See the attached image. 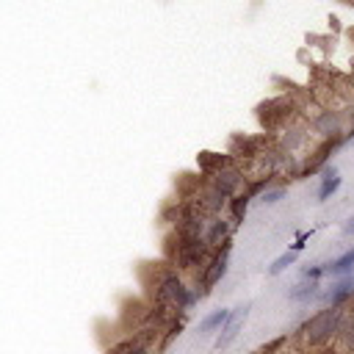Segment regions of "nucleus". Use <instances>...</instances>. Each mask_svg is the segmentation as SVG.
<instances>
[{"label":"nucleus","mask_w":354,"mask_h":354,"mask_svg":"<svg viewBox=\"0 0 354 354\" xmlns=\"http://www.w3.org/2000/svg\"><path fill=\"white\" fill-rule=\"evenodd\" d=\"M343 313L346 307H324L318 310L316 316H310L305 324H302V338L307 346L313 349H327L332 346L335 335H338V327L343 321Z\"/></svg>","instance_id":"obj_1"},{"label":"nucleus","mask_w":354,"mask_h":354,"mask_svg":"<svg viewBox=\"0 0 354 354\" xmlns=\"http://www.w3.org/2000/svg\"><path fill=\"white\" fill-rule=\"evenodd\" d=\"M155 299L169 310H191L202 296L186 286V279L177 271H164L155 282Z\"/></svg>","instance_id":"obj_2"},{"label":"nucleus","mask_w":354,"mask_h":354,"mask_svg":"<svg viewBox=\"0 0 354 354\" xmlns=\"http://www.w3.org/2000/svg\"><path fill=\"white\" fill-rule=\"evenodd\" d=\"M230 252H233V241H227L222 249H216V252H210V257H207V263L197 271V279H199V296H205V294H210V288L216 286V282H222L225 279V274H227V268H230Z\"/></svg>","instance_id":"obj_3"},{"label":"nucleus","mask_w":354,"mask_h":354,"mask_svg":"<svg viewBox=\"0 0 354 354\" xmlns=\"http://www.w3.org/2000/svg\"><path fill=\"white\" fill-rule=\"evenodd\" d=\"M307 144H310V125H307V122H302V119L291 122V119H288L286 125H282L279 138H277V147L286 153V155L302 158V153L307 150Z\"/></svg>","instance_id":"obj_4"},{"label":"nucleus","mask_w":354,"mask_h":354,"mask_svg":"<svg viewBox=\"0 0 354 354\" xmlns=\"http://www.w3.org/2000/svg\"><path fill=\"white\" fill-rule=\"evenodd\" d=\"M310 130L321 138V141H329V138H343V141H349L346 138V122H343V116H340V111H335V108H318L316 114H310Z\"/></svg>","instance_id":"obj_5"},{"label":"nucleus","mask_w":354,"mask_h":354,"mask_svg":"<svg viewBox=\"0 0 354 354\" xmlns=\"http://www.w3.org/2000/svg\"><path fill=\"white\" fill-rule=\"evenodd\" d=\"M207 183L214 186V188H219V191H222L227 199H230V197H236V194H241V191L246 188L244 169H241L238 164H233V161H227V164H222L219 169L210 172Z\"/></svg>","instance_id":"obj_6"},{"label":"nucleus","mask_w":354,"mask_h":354,"mask_svg":"<svg viewBox=\"0 0 354 354\" xmlns=\"http://www.w3.org/2000/svg\"><path fill=\"white\" fill-rule=\"evenodd\" d=\"M249 310H252V302H244V305H238L236 310H230V316H227V321L222 324V329H219V338H216V351H222V349H227L236 338H238V332L244 329V321H246V316H249Z\"/></svg>","instance_id":"obj_7"},{"label":"nucleus","mask_w":354,"mask_h":354,"mask_svg":"<svg viewBox=\"0 0 354 354\" xmlns=\"http://www.w3.org/2000/svg\"><path fill=\"white\" fill-rule=\"evenodd\" d=\"M205 216H222V210L227 207V197L219 191V188H214L210 183H205V186H199L197 188V194H194V199H191Z\"/></svg>","instance_id":"obj_8"},{"label":"nucleus","mask_w":354,"mask_h":354,"mask_svg":"<svg viewBox=\"0 0 354 354\" xmlns=\"http://www.w3.org/2000/svg\"><path fill=\"white\" fill-rule=\"evenodd\" d=\"M351 296H354V274H343V277H338L332 286L327 288V291H321V302L327 305V307H346L349 302H351Z\"/></svg>","instance_id":"obj_9"},{"label":"nucleus","mask_w":354,"mask_h":354,"mask_svg":"<svg viewBox=\"0 0 354 354\" xmlns=\"http://www.w3.org/2000/svg\"><path fill=\"white\" fill-rule=\"evenodd\" d=\"M202 241H205V246H207L210 252L222 249L227 241H233V225H230L227 219H222V216H210Z\"/></svg>","instance_id":"obj_10"},{"label":"nucleus","mask_w":354,"mask_h":354,"mask_svg":"<svg viewBox=\"0 0 354 354\" xmlns=\"http://www.w3.org/2000/svg\"><path fill=\"white\" fill-rule=\"evenodd\" d=\"M332 343H335L338 354H354V316L349 313V307H346V313H343V321H340L338 335H335Z\"/></svg>","instance_id":"obj_11"},{"label":"nucleus","mask_w":354,"mask_h":354,"mask_svg":"<svg viewBox=\"0 0 354 354\" xmlns=\"http://www.w3.org/2000/svg\"><path fill=\"white\" fill-rule=\"evenodd\" d=\"M321 296V282L318 279H302L288 291V299L296 302V305H310Z\"/></svg>","instance_id":"obj_12"},{"label":"nucleus","mask_w":354,"mask_h":354,"mask_svg":"<svg viewBox=\"0 0 354 354\" xmlns=\"http://www.w3.org/2000/svg\"><path fill=\"white\" fill-rule=\"evenodd\" d=\"M351 271H354V246L346 249L340 257L324 263V277H343V274H351Z\"/></svg>","instance_id":"obj_13"},{"label":"nucleus","mask_w":354,"mask_h":354,"mask_svg":"<svg viewBox=\"0 0 354 354\" xmlns=\"http://www.w3.org/2000/svg\"><path fill=\"white\" fill-rule=\"evenodd\" d=\"M249 194L246 191H241V194H236V197H230L227 199V207H230V225L233 227H241L244 225V219H246V210H249Z\"/></svg>","instance_id":"obj_14"},{"label":"nucleus","mask_w":354,"mask_h":354,"mask_svg":"<svg viewBox=\"0 0 354 354\" xmlns=\"http://www.w3.org/2000/svg\"><path fill=\"white\" fill-rule=\"evenodd\" d=\"M227 316H230V310H225V307H219V310H214V313H207V316L199 321V335L219 332V329H222V324L227 321Z\"/></svg>","instance_id":"obj_15"},{"label":"nucleus","mask_w":354,"mask_h":354,"mask_svg":"<svg viewBox=\"0 0 354 354\" xmlns=\"http://www.w3.org/2000/svg\"><path fill=\"white\" fill-rule=\"evenodd\" d=\"M343 186V177L340 175H332V177H321V186H318V191H316V199L318 202H327V199H332L335 194H338V188Z\"/></svg>","instance_id":"obj_16"},{"label":"nucleus","mask_w":354,"mask_h":354,"mask_svg":"<svg viewBox=\"0 0 354 354\" xmlns=\"http://www.w3.org/2000/svg\"><path fill=\"white\" fill-rule=\"evenodd\" d=\"M296 257H299V252H294V249L282 252L277 260H271V266H268V277H279L282 271H288V268L296 263Z\"/></svg>","instance_id":"obj_17"},{"label":"nucleus","mask_w":354,"mask_h":354,"mask_svg":"<svg viewBox=\"0 0 354 354\" xmlns=\"http://www.w3.org/2000/svg\"><path fill=\"white\" fill-rule=\"evenodd\" d=\"M286 197H288V188H286V186H268L257 199H260L263 205H277L279 199H286Z\"/></svg>","instance_id":"obj_18"},{"label":"nucleus","mask_w":354,"mask_h":354,"mask_svg":"<svg viewBox=\"0 0 354 354\" xmlns=\"http://www.w3.org/2000/svg\"><path fill=\"white\" fill-rule=\"evenodd\" d=\"M111 354H150L141 343H133V340H125V343H119V346H114V351Z\"/></svg>","instance_id":"obj_19"},{"label":"nucleus","mask_w":354,"mask_h":354,"mask_svg":"<svg viewBox=\"0 0 354 354\" xmlns=\"http://www.w3.org/2000/svg\"><path fill=\"white\" fill-rule=\"evenodd\" d=\"M321 277H324V263H313L302 268V279H321Z\"/></svg>","instance_id":"obj_20"},{"label":"nucleus","mask_w":354,"mask_h":354,"mask_svg":"<svg viewBox=\"0 0 354 354\" xmlns=\"http://www.w3.org/2000/svg\"><path fill=\"white\" fill-rule=\"evenodd\" d=\"M343 233H346V236H354V219H349V222H346V227H343Z\"/></svg>","instance_id":"obj_21"},{"label":"nucleus","mask_w":354,"mask_h":354,"mask_svg":"<svg viewBox=\"0 0 354 354\" xmlns=\"http://www.w3.org/2000/svg\"><path fill=\"white\" fill-rule=\"evenodd\" d=\"M329 25H332V31H340V20H338V17H335V14H332V17H329Z\"/></svg>","instance_id":"obj_22"},{"label":"nucleus","mask_w":354,"mask_h":354,"mask_svg":"<svg viewBox=\"0 0 354 354\" xmlns=\"http://www.w3.org/2000/svg\"><path fill=\"white\" fill-rule=\"evenodd\" d=\"M346 307H349V313H351V316H354V296H351V302H349V305H346Z\"/></svg>","instance_id":"obj_23"},{"label":"nucleus","mask_w":354,"mask_h":354,"mask_svg":"<svg viewBox=\"0 0 354 354\" xmlns=\"http://www.w3.org/2000/svg\"><path fill=\"white\" fill-rule=\"evenodd\" d=\"M351 141H354V138H351Z\"/></svg>","instance_id":"obj_24"}]
</instances>
